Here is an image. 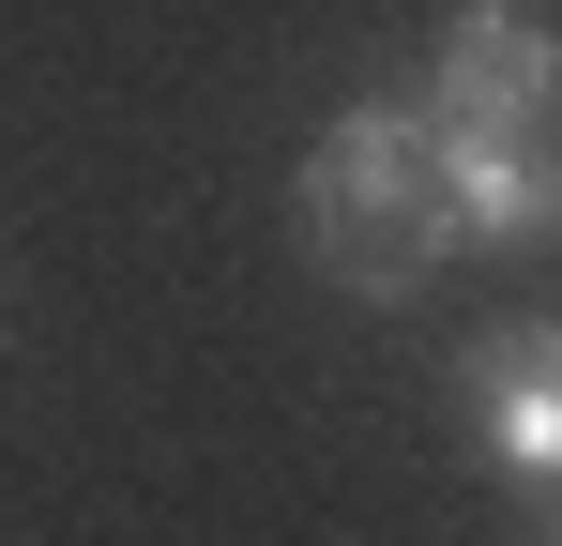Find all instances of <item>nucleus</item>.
Instances as JSON below:
<instances>
[{
    "mask_svg": "<svg viewBox=\"0 0 562 546\" xmlns=\"http://www.w3.org/2000/svg\"><path fill=\"white\" fill-rule=\"evenodd\" d=\"M471 441H486V470L548 516L562 546V334L548 319H517V334H486L471 350Z\"/></svg>",
    "mask_w": 562,
    "mask_h": 546,
    "instance_id": "nucleus-2",
    "label": "nucleus"
},
{
    "mask_svg": "<svg viewBox=\"0 0 562 546\" xmlns=\"http://www.w3.org/2000/svg\"><path fill=\"white\" fill-rule=\"evenodd\" d=\"M457 243H548L562 228V122H441Z\"/></svg>",
    "mask_w": 562,
    "mask_h": 546,
    "instance_id": "nucleus-4",
    "label": "nucleus"
},
{
    "mask_svg": "<svg viewBox=\"0 0 562 546\" xmlns=\"http://www.w3.org/2000/svg\"><path fill=\"white\" fill-rule=\"evenodd\" d=\"M426 106H441V122H562V31L532 0H457Z\"/></svg>",
    "mask_w": 562,
    "mask_h": 546,
    "instance_id": "nucleus-3",
    "label": "nucleus"
},
{
    "mask_svg": "<svg viewBox=\"0 0 562 546\" xmlns=\"http://www.w3.org/2000/svg\"><path fill=\"white\" fill-rule=\"evenodd\" d=\"M304 259L366 304H411L457 259V197H441V106H350L304 152Z\"/></svg>",
    "mask_w": 562,
    "mask_h": 546,
    "instance_id": "nucleus-1",
    "label": "nucleus"
}]
</instances>
